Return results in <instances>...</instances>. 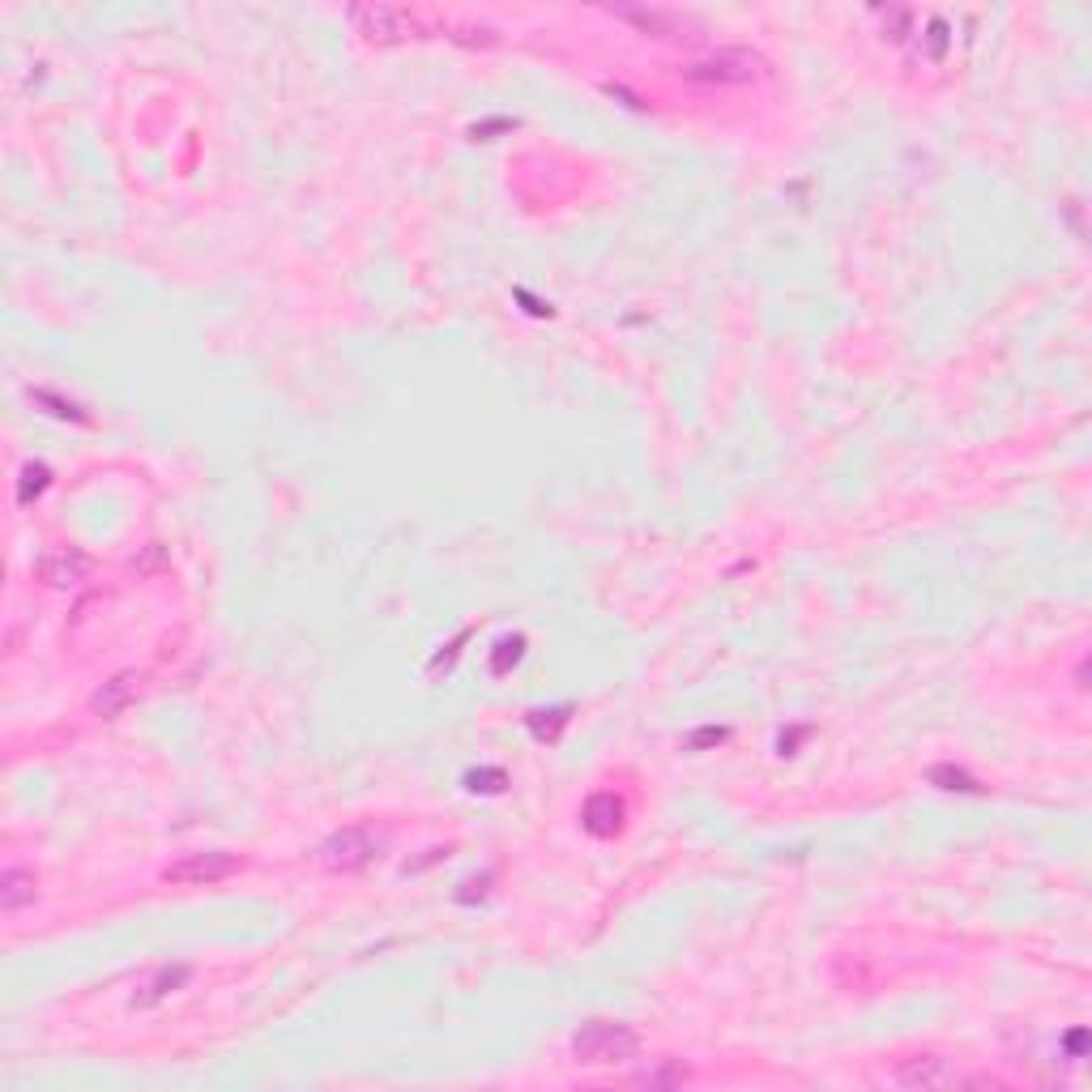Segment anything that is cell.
<instances>
[{
  "instance_id": "cell-1",
  "label": "cell",
  "mask_w": 1092,
  "mask_h": 1092,
  "mask_svg": "<svg viewBox=\"0 0 1092 1092\" xmlns=\"http://www.w3.org/2000/svg\"><path fill=\"white\" fill-rule=\"evenodd\" d=\"M640 1037L627 1029L623 1020H585L572 1033V1054L585 1066H615L636 1058Z\"/></svg>"
},
{
  "instance_id": "cell-2",
  "label": "cell",
  "mask_w": 1092,
  "mask_h": 1092,
  "mask_svg": "<svg viewBox=\"0 0 1092 1092\" xmlns=\"http://www.w3.org/2000/svg\"><path fill=\"white\" fill-rule=\"evenodd\" d=\"M764 68V60L756 52H743V47H721L709 60H696L692 68H683L687 82L700 86H734V82H751Z\"/></svg>"
},
{
  "instance_id": "cell-3",
  "label": "cell",
  "mask_w": 1092,
  "mask_h": 1092,
  "mask_svg": "<svg viewBox=\"0 0 1092 1092\" xmlns=\"http://www.w3.org/2000/svg\"><path fill=\"white\" fill-rule=\"evenodd\" d=\"M239 870V858L227 849H209V854H184L180 862L167 866V884H184V888H205V884H223Z\"/></svg>"
},
{
  "instance_id": "cell-4",
  "label": "cell",
  "mask_w": 1092,
  "mask_h": 1092,
  "mask_svg": "<svg viewBox=\"0 0 1092 1092\" xmlns=\"http://www.w3.org/2000/svg\"><path fill=\"white\" fill-rule=\"evenodd\" d=\"M372 858H376V841H372V833H363V828H342V833H333L321 845V862L329 870H359V866H368Z\"/></svg>"
},
{
  "instance_id": "cell-5",
  "label": "cell",
  "mask_w": 1092,
  "mask_h": 1092,
  "mask_svg": "<svg viewBox=\"0 0 1092 1092\" xmlns=\"http://www.w3.org/2000/svg\"><path fill=\"white\" fill-rule=\"evenodd\" d=\"M350 21L363 31V35H372V39H401V35H415L419 31V21L401 13V9H388V5H354L350 9Z\"/></svg>"
},
{
  "instance_id": "cell-6",
  "label": "cell",
  "mask_w": 1092,
  "mask_h": 1092,
  "mask_svg": "<svg viewBox=\"0 0 1092 1092\" xmlns=\"http://www.w3.org/2000/svg\"><path fill=\"white\" fill-rule=\"evenodd\" d=\"M896 1084L901 1088H948V1084H960L956 1066L939 1054H917V1058H905L896 1066Z\"/></svg>"
},
{
  "instance_id": "cell-7",
  "label": "cell",
  "mask_w": 1092,
  "mask_h": 1092,
  "mask_svg": "<svg viewBox=\"0 0 1092 1092\" xmlns=\"http://www.w3.org/2000/svg\"><path fill=\"white\" fill-rule=\"evenodd\" d=\"M137 692H141V674L137 670H125V674H115L111 683H103L99 692H94L90 709L99 713V717H115V713H125L133 705Z\"/></svg>"
},
{
  "instance_id": "cell-8",
  "label": "cell",
  "mask_w": 1092,
  "mask_h": 1092,
  "mask_svg": "<svg viewBox=\"0 0 1092 1092\" xmlns=\"http://www.w3.org/2000/svg\"><path fill=\"white\" fill-rule=\"evenodd\" d=\"M589 837H615L623 828V803L615 794H594L585 803V815H580Z\"/></svg>"
},
{
  "instance_id": "cell-9",
  "label": "cell",
  "mask_w": 1092,
  "mask_h": 1092,
  "mask_svg": "<svg viewBox=\"0 0 1092 1092\" xmlns=\"http://www.w3.org/2000/svg\"><path fill=\"white\" fill-rule=\"evenodd\" d=\"M188 978H192V968H188V964H167V968H158V974L133 994V1007H154V1003H162L167 994L180 990Z\"/></svg>"
},
{
  "instance_id": "cell-10",
  "label": "cell",
  "mask_w": 1092,
  "mask_h": 1092,
  "mask_svg": "<svg viewBox=\"0 0 1092 1092\" xmlns=\"http://www.w3.org/2000/svg\"><path fill=\"white\" fill-rule=\"evenodd\" d=\"M39 572H43V580H52V585H78V580H86V572H90V560L82 551H60V555H47V560L39 564Z\"/></svg>"
},
{
  "instance_id": "cell-11",
  "label": "cell",
  "mask_w": 1092,
  "mask_h": 1092,
  "mask_svg": "<svg viewBox=\"0 0 1092 1092\" xmlns=\"http://www.w3.org/2000/svg\"><path fill=\"white\" fill-rule=\"evenodd\" d=\"M27 905H35V875L9 866L5 875H0V909L17 913V909H27Z\"/></svg>"
},
{
  "instance_id": "cell-12",
  "label": "cell",
  "mask_w": 1092,
  "mask_h": 1092,
  "mask_svg": "<svg viewBox=\"0 0 1092 1092\" xmlns=\"http://www.w3.org/2000/svg\"><path fill=\"white\" fill-rule=\"evenodd\" d=\"M619 17H623V21H632V27H640V31L662 35V39L674 35V21H670L666 13H658V9H619Z\"/></svg>"
},
{
  "instance_id": "cell-13",
  "label": "cell",
  "mask_w": 1092,
  "mask_h": 1092,
  "mask_svg": "<svg viewBox=\"0 0 1092 1092\" xmlns=\"http://www.w3.org/2000/svg\"><path fill=\"white\" fill-rule=\"evenodd\" d=\"M564 725H568V705L551 709V713H529V730H533V739H542V743H551Z\"/></svg>"
},
{
  "instance_id": "cell-14",
  "label": "cell",
  "mask_w": 1092,
  "mask_h": 1092,
  "mask_svg": "<svg viewBox=\"0 0 1092 1092\" xmlns=\"http://www.w3.org/2000/svg\"><path fill=\"white\" fill-rule=\"evenodd\" d=\"M525 658V636H504L491 653V674H508V666H517Z\"/></svg>"
},
{
  "instance_id": "cell-15",
  "label": "cell",
  "mask_w": 1092,
  "mask_h": 1092,
  "mask_svg": "<svg viewBox=\"0 0 1092 1092\" xmlns=\"http://www.w3.org/2000/svg\"><path fill=\"white\" fill-rule=\"evenodd\" d=\"M47 466H27V474H21V491H17V500L21 504H31V495H39L43 487H47Z\"/></svg>"
},
{
  "instance_id": "cell-16",
  "label": "cell",
  "mask_w": 1092,
  "mask_h": 1092,
  "mask_svg": "<svg viewBox=\"0 0 1092 1092\" xmlns=\"http://www.w3.org/2000/svg\"><path fill=\"white\" fill-rule=\"evenodd\" d=\"M466 786H470L474 794H478V790H482V794H495V790H504V772H500V768L470 772V776H466Z\"/></svg>"
},
{
  "instance_id": "cell-17",
  "label": "cell",
  "mask_w": 1092,
  "mask_h": 1092,
  "mask_svg": "<svg viewBox=\"0 0 1092 1092\" xmlns=\"http://www.w3.org/2000/svg\"><path fill=\"white\" fill-rule=\"evenodd\" d=\"M683 1080H687V1072L670 1062V1066H662V1072H645L636 1084H645V1088H662V1084H683Z\"/></svg>"
},
{
  "instance_id": "cell-18",
  "label": "cell",
  "mask_w": 1092,
  "mask_h": 1092,
  "mask_svg": "<svg viewBox=\"0 0 1092 1092\" xmlns=\"http://www.w3.org/2000/svg\"><path fill=\"white\" fill-rule=\"evenodd\" d=\"M931 781H943V790H974V781H968L960 768H948V764L931 768Z\"/></svg>"
},
{
  "instance_id": "cell-19",
  "label": "cell",
  "mask_w": 1092,
  "mask_h": 1092,
  "mask_svg": "<svg viewBox=\"0 0 1092 1092\" xmlns=\"http://www.w3.org/2000/svg\"><path fill=\"white\" fill-rule=\"evenodd\" d=\"M35 401H39V406H56L52 415H60V419H86V415H82V410L73 406V401H60V397H52V393H35Z\"/></svg>"
},
{
  "instance_id": "cell-20",
  "label": "cell",
  "mask_w": 1092,
  "mask_h": 1092,
  "mask_svg": "<svg viewBox=\"0 0 1092 1092\" xmlns=\"http://www.w3.org/2000/svg\"><path fill=\"white\" fill-rule=\"evenodd\" d=\"M943 47H948V27H943V21H931V60L943 56Z\"/></svg>"
},
{
  "instance_id": "cell-21",
  "label": "cell",
  "mask_w": 1092,
  "mask_h": 1092,
  "mask_svg": "<svg viewBox=\"0 0 1092 1092\" xmlns=\"http://www.w3.org/2000/svg\"><path fill=\"white\" fill-rule=\"evenodd\" d=\"M721 739H725V730H717V725H713V730H696L687 747H692V751H700V747H713V743H721Z\"/></svg>"
}]
</instances>
